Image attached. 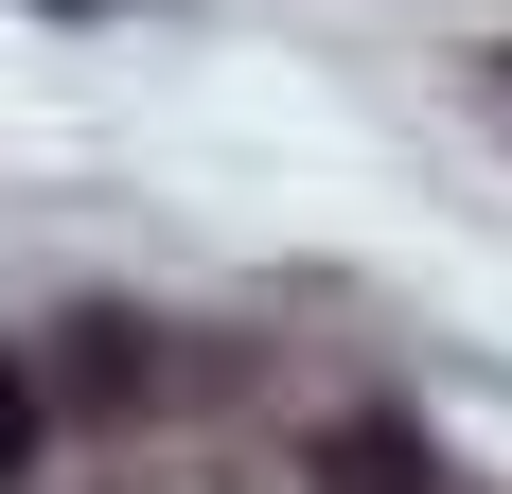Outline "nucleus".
I'll list each match as a JSON object with an SVG mask.
<instances>
[{
  "instance_id": "nucleus-1",
  "label": "nucleus",
  "mask_w": 512,
  "mask_h": 494,
  "mask_svg": "<svg viewBox=\"0 0 512 494\" xmlns=\"http://www.w3.org/2000/svg\"><path fill=\"white\" fill-rule=\"evenodd\" d=\"M318 494H424V442L407 424H336L318 442Z\"/></svg>"
},
{
  "instance_id": "nucleus-2",
  "label": "nucleus",
  "mask_w": 512,
  "mask_h": 494,
  "mask_svg": "<svg viewBox=\"0 0 512 494\" xmlns=\"http://www.w3.org/2000/svg\"><path fill=\"white\" fill-rule=\"evenodd\" d=\"M0 477H36V371L0 353Z\"/></svg>"
},
{
  "instance_id": "nucleus-3",
  "label": "nucleus",
  "mask_w": 512,
  "mask_h": 494,
  "mask_svg": "<svg viewBox=\"0 0 512 494\" xmlns=\"http://www.w3.org/2000/svg\"><path fill=\"white\" fill-rule=\"evenodd\" d=\"M495 124H512V53H495Z\"/></svg>"
}]
</instances>
